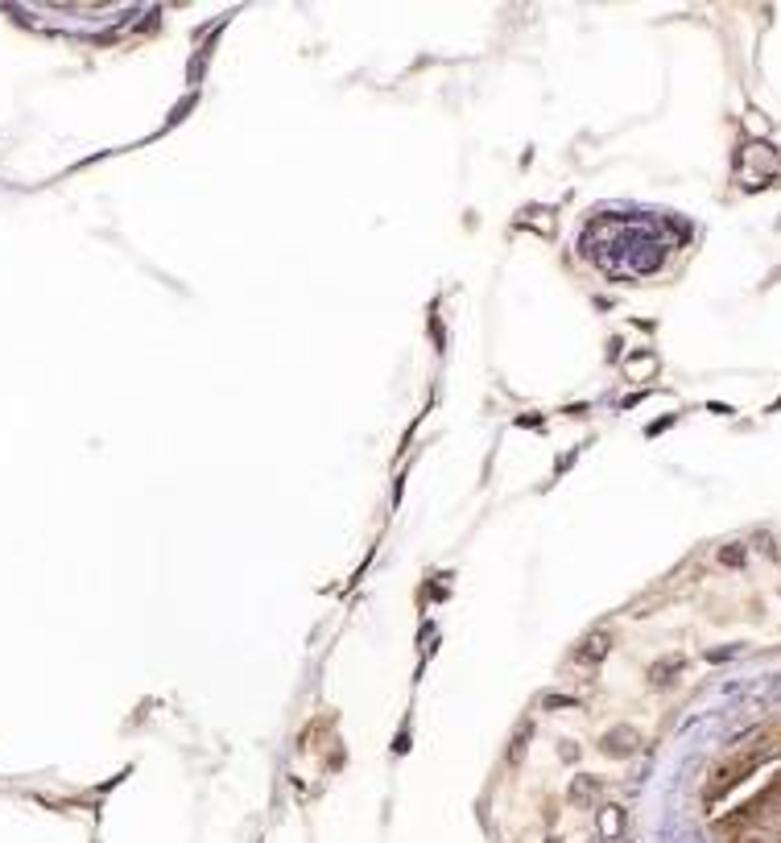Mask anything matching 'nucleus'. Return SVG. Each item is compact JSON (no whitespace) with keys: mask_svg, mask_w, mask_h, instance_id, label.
I'll return each instance as SVG.
<instances>
[{"mask_svg":"<svg viewBox=\"0 0 781 843\" xmlns=\"http://www.w3.org/2000/svg\"><path fill=\"white\" fill-rule=\"evenodd\" d=\"M608 653V637L604 632H595V637H587V645L579 649V661H599Z\"/></svg>","mask_w":781,"mask_h":843,"instance_id":"20e7f679","label":"nucleus"},{"mask_svg":"<svg viewBox=\"0 0 781 843\" xmlns=\"http://www.w3.org/2000/svg\"><path fill=\"white\" fill-rule=\"evenodd\" d=\"M740 558H744V550H740V546H728V550H719V562H728V566H736Z\"/></svg>","mask_w":781,"mask_h":843,"instance_id":"423d86ee","label":"nucleus"},{"mask_svg":"<svg viewBox=\"0 0 781 843\" xmlns=\"http://www.w3.org/2000/svg\"><path fill=\"white\" fill-rule=\"evenodd\" d=\"M641 744V736L633 727H612L604 740H599V752H608V757H633Z\"/></svg>","mask_w":781,"mask_h":843,"instance_id":"f257e3e1","label":"nucleus"},{"mask_svg":"<svg viewBox=\"0 0 781 843\" xmlns=\"http://www.w3.org/2000/svg\"><path fill=\"white\" fill-rule=\"evenodd\" d=\"M620 827H624V815H620V806H604L599 810V839L612 843L620 835Z\"/></svg>","mask_w":781,"mask_h":843,"instance_id":"f03ea898","label":"nucleus"},{"mask_svg":"<svg viewBox=\"0 0 781 843\" xmlns=\"http://www.w3.org/2000/svg\"><path fill=\"white\" fill-rule=\"evenodd\" d=\"M595 790H599V786H595V781H592V777H587V773H575V781H570V802H587V798H595Z\"/></svg>","mask_w":781,"mask_h":843,"instance_id":"7ed1b4c3","label":"nucleus"},{"mask_svg":"<svg viewBox=\"0 0 781 843\" xmlns=\"http://www.w3.org/2000/svg\"><path fill=\"white\" fill-rule=\"evenodd\" d=\"M592 843H608V839H592Z\"/></svg>","mask_w":781,"mask_h":843,"instance_id":"6e6552de","label":"nucleus"},{"mask_svg":"<svg viewBox=\"0 0 781 843\" xmlns=\"http://www.w3.org/2000/svg\"><path fill=\"white\" fill-rule=\"evenodd\" d=\"M545 843H563V839H558V835H545Z\"/></svg>","mask_w":781,"mask_h":843,"instance_id":"0eeeda50","label":"nucleus"},{"mask_svg":"<svg viewBox=\"0 0 781 843\" xmlns=\"http://www.w3.org/2000/svg\"><path fill=\"white\" fill-rule=\"evenodd\" d=\"M678 666H682V657H670V661H662V666H653V682H670Z\"/></svg>","mask_w":781,"mask_h":843,"instance_id":"39448f33","label":"nucleus"}]
</instances>
